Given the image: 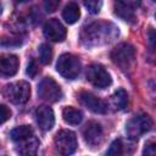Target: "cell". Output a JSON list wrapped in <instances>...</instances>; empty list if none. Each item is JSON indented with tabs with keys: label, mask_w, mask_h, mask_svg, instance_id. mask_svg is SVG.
Segmentation results:
<instances>
[{
	"label": "cell",
	"mask_w": 156,
	"mask_h": 156,
	"mask_svg": "<svg viewBox=\"0 0 156 156\" xmlns=\"http://www.w3.org/2000/svg\"><path fill=\"white\" fill-rule=\"evenodd\" d=\"M38 95L48 102H57L62 98V89L54 78L45 77L38 84Z\"/></svg>",
	"instance_id": "cell-8"
},
{
	"label": "cell",
	"mask_w": 156,
	"mask_h": 156,
	"mask_svg": "<svg viewBox=\"0 0 156 156\" xmlns=\"http://www.w3.org/2000/svg\"><path fill=\"white\" fill-rule=\"evenodd\" d=\"M4 95L15 105H23L30 98V85L24 80L10 83L4 88Z\"/></svg>",
	"instance_id": "cell-5"
},
{
	"label": "cell",
	"mask_w": 156,
	"mask_h": 156,
	"mask_svg": "<svg viewBox=\"0 0 156 156\" xmlns=\"http://www.w3.org/2000/svg\"><path fill=\"white\" fill-rule=\"evenodd\" d=\"M106 154L107 155H122L123 154V143H122V140L121 139L113 140Z\"/></svg>",
	"instance_id": "cell-21"
},
{
	"label": "cell",
	"mask_w": 156,
	"mask_h": 156,
	"mask_svg": "<svg viewBox=\"0 0 156 156\" xmlns=\"http://www.w3.org/2000/svg\"><path fill=\"white\" fill-rule=\"evenodd\" d=\"M10 136L21 155H34L39 147V140L30 126H20L11 130Z\"/></svg>",
	"instance_id": "cell-2"
},
{
	"label": "cell",
	"mask_w": 156,
	"mask_h": 156,
	"mask_svg": "<svg viewBox=\"0 0 156 156\" xmlns=\"http://www.w3.org/2000/svg\"><path fill=\"white\" fill-rule=\"evenodd\" d=\"M44 35L51 40V41H63L67 37V30L65 28V26L56 18H50L45 22L44 28H43Z\"/></svg>",
	"instance_id": "cell-11"
},
{
	"label": "cell",
	"mask_w": 156,
	"mask_h": 156,
	"mask_svg": "<svg viewBox=\"0 0 156 156\" xmlns=\"http://www.w3.org/2000/svg\"><path fill=\"white\" fill-rule=\"evenodd\" d=\"M152 118L149 115L138 113L126 123V133L130 139L136 140L141 135L147 133L152 128Z\"/></svg>",
	"instance_id": "cell-4"
},
{
	"label": "cell",
	"mask_w": 156,
	"mask_h": 156,
	"mask_svg": "<svg viewBox=\"0 0 156 156\" xmlns=\"http://www.w3.org/2000/svg\"><path fill=\"white\" fill-rule=\"evenodd\" d=\"M39 60L44 65H49L52 60V49L49 44H41L39 46Z\"/></svg>",
	"instance_id": "cell-19"
},
{
	"label": "cell",
	"mask_w": 156,
	"mask_h": 156,
	"mask_svg": "<svg viewBox=\"0 0 156 156\" xmlns=\"http://www.w3.org/2000/svg\"><path fill=\"white\" fill-rule=\"evenodd\" d=\"M62 17L63 20L68 23V24H73L76 23L79 17H80V10H79V6L76 4V2H68L63 11H62Z\"/></svg>",
	"instance_id": "cell-16"
},
{
	"label": "cell",
	"mask_w": 156,
	"mask_h": 156,
	"mask_svg": "<svg viewBox=\"0 0 156 156\" xmlns=\"http://www.w3.org/2000/svg\"><path fill=\"white\" fill-rule=\"evenodd\" d=\"M11 117V111L5 105H0V123H5Z\"/></svg>",
	"instance_id": "cell-26"
},
{
	"label": "cell",
	"mask_w": 156,
	"mask_h": 156,
	"mask_svg": "<svg viewBox=\"0 0 156 156\" xmlns=\"http://www.w3.org/2000/svg\"><path fill=\"white\" fill-rule=\"evenodd\" d=\"M54 143H55L56 151L61 155H71L76 151V149L78 146L76 134L68 129L58 130L55 135Z\"/></svg>",
	"instance_id": "cell-7"
},
{
	"label": "cell",
	"mask_w": 156,
	"mask_h": 156,
	"mask_svg": "<svg viewBox=\"0 0 156 156\" xmlns=\"http://www.w3.org/2000/svg\"><path fill=\"white\" fill-rule=\"evenodd\" d=\"M35 121L41 130H50L55 124L54 111L49 106H39L35 111Z\"/></svg>",
	"instance_id": "cell-14"
},
{
	"label": "cell",
	"mask_w": 156,
	"mask_h": 156,
	"mask_svg": "<svg viewBox=\"0 0 156 156\" xmlns=\"http://www.w3.org/2000/svg\"><path fill=\"white\" fill-rule=\"evenodd\" d=\"M110 101H111V105L113 106L115 110H123L127 106V102H128L127 91L124 89H122V88L121 89H117L112 94Z\"/></svg>",
	"instance_id": "cell-18"
},
{
	"label": "cell",
	"mask_w": 156,
	"mask_h": 156,
	"mask_svg": "<svg viewBox=\"0 0 156 156\" xmlns=\"http://www.w3.org/2000/svg\"><path fill=\"white\" fill-rule=\"evenodd\" d=\"M62 117H63V121L68 124H72V126H76V124H79L83 119V113L82 111H79L78 108L76 107H72V106H67L63 108L62 111Z\"/></svg>",
	"instance_id": "cell-17"
},
{
	"label": "cell",
	"mask_w": 156,
	"mask_h": 156,
	"mask_svg": "<svg viewBox=\"0 0 156 156\" xmlns=\"http://www.w3.org/2000/svg\"><path fill=\"white\" fill-rule=\"evenodd\" d=\"M154 1H155V2H156V0H154Z\"/></svg>",
	"instance_id": "cell-28"
},
{
	"label": "cell",
	"mask_w": 156,
	"mask_h": 156,
	"mask_svg": "<svg viewBox=\"0 0 156 156\" xmlns=\"http://www.w3.org/2000/svg\"><path fill=\"white\" fill-rule=\"evenodd\" d=\"M83 136H84L85 143L89 146H91V147L98 146L102 141V138H104L102 127L98 122L90 121L87 123V126L83 129Z\"/></svg>",
	"instance_id": "cell-13"
},
{
	"label": "cell",
	"mask_w": 156,
	"mask_h": 156,
	"mask_svg": "<svg viewBox=\"0 0 156 156\" xmlns=\"http://www.w3.org/2000/svg\"><path fill=\"white\" fill-rule=\"evenodd\" d=\"M143 155H150V156H156V139H150L145 143Z\"/></svg>",
	"instance_id": "cell-22"
},
{
	"label": "cell",
	"mask_w": 156,
	"mask_h": 156,
	"mask_svg": "<svg viewBox=\"0 0 156 156\" xmlns=\"http://www.w3.org/2000/svg\"><path fill=\"white\" fill-rule=\"evenodd\" d=\"M84 6L91 15H96L102 7V0H84Z\"/></svg>",
	"instance_id": "cell-20"
},
{
	"label": "cell",
	"mask_w": 156,
	"mask_h": 156,
	"mask_svg": "<svg viewBox=\"0 0 156 156\" xmlns=\"http://www.w3.org/2000/svg\"><path fill=\"white\" fill-rule=\"evenodd\" d=\"M39 71H40V69H39V67H38L35 60H30L29 63H28V66H27V74H28L30 78H35L37 74L39 73Z\"/></svg>",
	"instance_id": "cell-25"
},
{
	"label": "cell",
	"mask_w": 156,
	"mask_h": 156,
	"mask_svg": "<svg viewBox=\"0 0 156 156\" xmlns=\"http://www.w3.org/2000/svg\"><path fill=\"white\" fill-rule=\"evenodd\" d=\"M77 99L84 107H87L88 110H90L94 113H106L107 112V104L102 99L95 96L94 94H91L89 91H80L78 94Z\"/></svg>",
	"instance_id": "cell-12"
},
{
	"label": "cell",
	"mask_w": 156,
	"mask_h": 156,
	"mask_svg": "<svg viewBox=\"0 0 156 156\" xmlns=\"http://www.w3.org/2000/svg\"><path fill=\"white\" fill-rule=\"evenodd\" d=\"M141 0H115V13L124 21L135 20V10L140 6Z\"/></svg>",
	"instance_id": "cell-10"
},
{
	"label": "cell",
	"mask_w": 156,
	"mask_h": 156,
	"mask_svg": "<svg viewBox=\"0 0 156 156\" xmlns=\"http://www.w3.org/2000/svg\"><path fill=\"white\" fill-rule=\"evenodd\" d=\"M147 44H149V49L156 52V29L154 28H150L147 32Z\"/></svg>",
	"instance_id": "cell-23"
},
{
	"label": "cell",
	"mask_w": 156,
	"mask_h": 156,
	"mask_svg": "<svg viewBox=\"0 0 156 156\" xmlns=\"http://www.w3.org/2000/svg\"><path fill=\"white\" fill-rule=\"evenodd\" d=\"M87 79L88 82L99 89H105L111 85L112 78L110 73L105 69L104 66L99 63H93L87 69Z\"/></svg>",
	"instance_id": "cell-9"
},
{
	"label": "cell",
	"mask_w": 156,
	"mask_h": 156,
	"mask_svg": "<svg viewBox=\"0 0 156 156\" xmlns=\"http://www.w3.org/2000/svg\"><path fill=\"white\" fill-rule=\"evenodd\" d=\"M61 0H43V5L46 12H54L57 10Z\"/></svg>",
	"instance_id": "cell-24"
},
{
	"label": "cell",
	"mask_w": 156,
	"mask_h": 156,
	"mask_svg": "<svg viewBox=\"0 0 156 156\" xmlns=\"http://www.w3.org/2000/svg\"><path fill=\"white\" fill-rule=\"evenodd\" d=\"M20 66L18 57L11 54H2L0 57V71L4 77H11L17 73Z\"/></svg>",
	"instance_id": "cell-15"
},
{
	"label": "cell",
	"mask_w": 156,
	"mask_h": 156,
	"mask_svg": "<svg viewBox=\"0 0 156 156\" xmlns=\"http://www.w3.org/2000/svg\"><path fill=\"white\" fill-rule=\"evenodd\" d=\"M80 61L72 54H62L56 63V71L67 79H74L80 73Z\"/></svg>",
	"instance_id": "cell-6"
},
{
	"label": "cell",
	"mask_w": 156,
	"mask_h": 156,
	"mask_svg": "<svg viewBox=\"0 0 156 156\" xmlns=\"http://www.w3.org/2000/svg\"><path fill=\"white\" fill-rule=\"evenodd\" d=\"M110 57L122 71H128L135 63V48L129 43H121L112 49Z\"/></svg>",
	"instance_id": "cell-3"
},
{
	"label": "cell",
	"mask_w": 156,
	"mask_h": 156,
	"mask_svg": "<svg viewBox=\"0 0 156 156\" xmlns=\"http://www.w3.org/2000/svg\"><path fill=\"white\" fill-rule=\"evenodd\" d=\"M119 29L111 22L95 21L85 24L80 32V41L88 48L101 46L112 43L117 39Z\"/></svg>",
	"instance_id": "cell-1"
},
{
	"label": "cell",
	"mask_w": 156,
	"mask_h": 156,
	"mask_svg": "<svg viewBox=\"0 0 156 156\" xmlns=\"http://www.w3.org/2000/svg\"><path fill=\"white\" fill-rule=\"evenodd\" d=\"M16 2H26V1H28V0H15Z\"/></svg>",
	"instance_id": "cell-27"
}]
</instances>
